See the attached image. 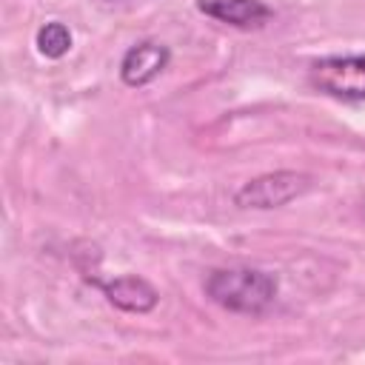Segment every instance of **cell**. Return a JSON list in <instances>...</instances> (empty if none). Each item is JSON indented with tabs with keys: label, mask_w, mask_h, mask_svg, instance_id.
Instances as JSON below:
<instances>
[{
	"label": "cell",
	"mask_w": 365,
	"mask_h": 365,
	"mask_svg": "<svg viewBox=\"0 0 365 365\" xmlns=\"http://www.w3.org/2000/svg\"><path fill=\"white\" fill-rule=\"evenodd\" d=\"M103 294L108 297V302H114L117 308L123 311H131V314H145L157 305V291L154 285H148L143 277L137 274H123V277H114L108 282H100Z\"/></svg>",
	"instance_id": "6"
},
{
	"label": "cell",
	"mask_w": 365,
	"mask_h": 365,
	"mask_svg": "<svg viewBox=\"0 0 365 365\" xmlns=\"http://www.w3.org/2000/svg\"><path fill=\"white\" fill-rule=\"evenodd\" d=\"M168 46L157 43V40H143V43H134L123 60H120V77L125 86L131 88H140V86H148L154 77L163 74V68L168 66Z\"/></svg>",
	"instance_id": "4"
},
{
	"label": "cell",
	"mask_w": 365,
	"mask_h": 365,
	"mask_svg": "<svg viewBox=\"0 0 365 365\" xmlns=\"http://www.w3.org/2000/svg\"><path fill=\"white\" fill-rule=\"evenodd\" d=\"M205 294L234 314L259 317L277 299V277L259 268H217L205 279Z\"/></svg>",
	"instance_id": "1"
},
{
	"label": "cell",
	"mask_w": 365,
	"mask_h": 365,
	"mask_svg": "<svg viewBox=\"0 0 365 365\" xmlns=\"http://www.w3.org/2000/svg\"><path fill=\"white\" fill-rule=\"evenodd\" d=\"M308 188V177L297 174V171H274V174H262L257 180H248L240 191H237V205L242 208H279L288 200L299 197Z\"/></svg>",
	"instance_id": "3"
},
{
	"label": "cell",
	"mask_w": 365,
	"mask_h": 365,
	"mask_svg": "<svg viewBox=\"0 0 365 365\" xmlns=\"http://www.w3.org/2000/svg\"><path fill=\"white\" fill-rule=\"evenodd\" d=\"M197 9L205 17L237 29H257L271 17V9L262 0H197Z\"/></svg>",
	"instance_id": "5"
},
{
	"label": "cell",
	"mask_w": 365,
	"mask_h": 365,
	"mask_svg": "<svg viewBox=\"0 0 365 365\" xmlns=\"http://www.w3.org/2000/svg\"><path fill=\"white\" fill-rule=\"evenodd\" d=\"M71 48V31L66 23H46L40 31H37V51L48 60H60L63 54H68Z\"/></svg>",
	"instance_id": "7"
},
{
	"label": "cell",
	"mask_w": 365,
	"mask_h": 365,
	"mask_svg": "<svg viewBox=\"0 0 365 365\" xmlns=\"http://www.w3.org/2000/svg\"><path fill=\"white\" fill-rule=\"evenodd\" d=\"M308 80L336 100H365V54L322 57L311 66Z\"/></svg>",
	"instance_id": "2"
}]
</instances>
